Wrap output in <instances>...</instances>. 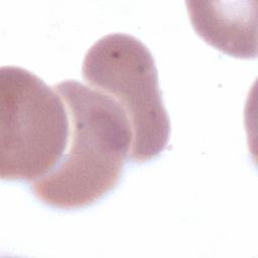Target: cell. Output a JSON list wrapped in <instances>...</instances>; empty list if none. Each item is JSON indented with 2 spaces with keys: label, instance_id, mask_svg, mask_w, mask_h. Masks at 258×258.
Listing matches in <instances>:
<instances>
[{
  "label": "cell",
  "instance_id": "obj_1",
  "mask_svg": "<svg viewBox=\"0 0 258 258\" xmlns=\"http://www.w3.org/2000/svg\"><path fill=\"white\" fill-rule=\"evenodd\" d=\"M70 121L67 149L56 166L31 182L34 196L56 209L95 204L118 184L129 158L132 130L120 105L110 96L75 80L53 87Z\"/></svg>",
  "mask_w": 258,
  "mask_h": 258
},
{
  "label": "cell",
  "instance_id": "obj_2",
  "mask_svg": "<svg viewBox=\"0 0 258 258\" xmlns=\"http://www.w3.org/2000/svg\"><path fill=\"white\" fill-rule=\"evenodd\" d=\"M58 94V93H57ZM33 73L0 69V177L34 181L50 172L68 145L63 100Z\"/></svg>",
  "mask_w": 258,
  "mask_h": 258
},
{
  "label": "cell",
  "instance_id": "obj_3",
  "mask_svg": "<svg viewBox=\"0 0 258 258\" xmlns=\"http://www.w3.org/2000/svg\"><path fill=\"white\" fill-rule=\"evenodd\" d=\"M82 72L93 89L124 110L132 130L129 159L145 162L157 157L168 143L170 121L148 47L126 33L108 34L89 48Z\"/></svg>",
  "mask_w": 258,
  "mask_h": 258
},
{
  "label": "cell",
  "instance_id": "obj_4",
  "mask_svg": "<svg viewBox=\"0 0 258 258\" xmlns=\"http://www.w3.org/2000/svg\"><path fill=\"white\" fill-rule=\"evenodd\" d=\"M241 2L187 1L196 32L216 49L239 58L257 55L255 8Z\"/></svg>",
  "mask_w": 258,
  "mask_h": 258
}]
</instances>
